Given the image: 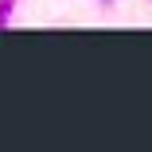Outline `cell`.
I'll return each mask as SVG.
<instances>
[{
	"instance_id": "1",
	"label": "cell",
	"mask_w": 152,
	"mask_h": 152,
	"mask_svg": "<svg viewBox=\"0 0 152 152\" xmlns=\"http://www.w3.org/2000/svg\"><path fill=\"white\" fill-rule=\"evenodd\" d=\"M12 12H16V0H0V27L12 23Z\"/></svg>"
},
{
	"instance_id": "2",
	"label": "cell",
	"mask_w": 152,
	"mask_h": 152,
	"mask_svg": "<svg viewBox=\"0 0 152 152\" xmlns=\"http://www.w3.org/2000/svg\"><path fill=\"white\" fill-rule=\"evenodd\" d=\"M98 4H113V0H98Z\"/></svg>"
}]
</instances>
